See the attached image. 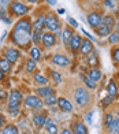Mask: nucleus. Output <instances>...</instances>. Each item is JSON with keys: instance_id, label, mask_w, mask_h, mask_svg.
<instances>
[{"instance_id": "53", "label": "nucleus", "mask_w": 119, "mask_h": 134, "mask_svg": "<svg viewBox=\"0 0 119 134\" xmlns=\"http://www.w3.org/2000/svg\"><path fill=\"white\" fill-rule=\"evenodd\" d=\"M27 2H30V3H37L38 0H27Z\"/></svg>"}, {"instance_id": "37", "label": "nucleus", "mask_w": 119, "mask_h": 134, "mask_svg": "<svg viewBox=\"0 0 119 134\" xmlns=\"http://www.w3.org/2000/svg\"><path fill=\"white\" fill-rule=\"evenodd\" d=\"M51 78H52V81L55 82V83H60L62 82V75L59 74V72H56V71H52L51 72Z\"/></svg>"}, {"instance_id": "36", "label": "nucleus", "mask_w": 119, "mask_h": 134, "mask_svg": "<svg viewBox=\"0 0 119 134\" xmlns=\"http://www.w3.org/2000/svg\"><path fill=\"white\" fill-rule=\"evenodd\" d=\"M84 83L86 85L89 89H96V82L92 81L89 77H85V78H84Z\"/></svg>"}, {"instance_id": "6", "label": "nucleus", "mask_w": 119, "mask_h": 134, "mask_svg": "<svg viewBox=\"0 0 119 134\" xmlns=\"http://www.w3.org/2000/svg\"><path fill=\"white\" fill-rule=\"evenodd\" d=\"M4 59H7L8 62L13 64V63H15L18 59H19V56H21V53H19V51L18 49H15V48H7V49L4 51Z\"/></svg>"}, {"instance_id": "32", "label": "nucleus", "mask_w": 119, "mask_h": 134, "mask_svg": "<svg viewBox=\"0 0 119 134\" xmlns=\"http://www.w3.org/2000/svg\"><path fill=\"white\" fill-rule=\"evenodd\" d=\"M44 103H45L47 105H53L55 103H58V97L55 96V93H53V94H51V96H48V97H45Z\"/></svg>"}, {"instance_id": "44", "label": "nucleus", "mask_w": 119, "mask_h": 134, "mask_svg": "<svg viewBox=\"0 0 119 134\" xmlns=\"http://www.w3.org/2000/svg\"><path fill=\"white\" fill-rule=\"evenodd\" d=\"M8 3H10V0H0V5H2V7H5Z\"/></svg>"}, {"instance_id": "11", "label": "nucleus", "mask_w": 119, "mask_h": 134, "mask_svg": "<svg viewBox=\"0 0 119 134\" xmlns=\"http://www.w3.org/2000/svg\"><path fill=\"white\" fill-rule=\"evenodd\" d=\"M81 44H82V38L80 37L78 34H73V37H71L70 40V48H71V51L73 52H77L81 48Z\"/></svg>"}, {"instance_id": "25", "label": "nucleus", "mask_w": 119, "mask_h": 134, "mask_svg": "<svg viewBox=\"0 0 119 134\" xmlns=\"http://www.w3.org/2000/svg\"><path fill=\"white\" fill-rule=\"evenodd\" d=\"M88 64L90 67H97L99 66V56L96 53L88 55Z\"/></svg>"}, {"instance_id": "1", "label": "nucleus", "mask_w": 119, "mask_h": 134, "mask_svg": "<svg viewBox=\"0 0 119 134\" xmlns=\"http://www.w3.org/2000/svg\"><path fill=\"white\" fill-rule=\"evenodd\" d=\"M11 37H13L14 44L21 47V48H27V45L30 44L32 41V34L27 30H19V29H14L13 33H11Z\"/></svg>"}, {"instance_id": "4", "label": "nucleus", "mask_w": 119, "mask_h": 134, "mask_svg": "<svg viewBox=\"0 0 119 134\" xmlns=\"http://www.w3.org/2000/svg\"><path fill=\"white\" fill-rule=\"evenodd\" d=\"M10 10L14 15H18V16H22V15H26L29 13V7L25 4H22L19 2H13L10 3Z\"/></svg>"}, {"instance_id": "5", "label": "nucleus", "mask_w": 119, "mask_h": 134, "mask_svg": "<svg viewBox=\"0 0 119 134\" xmlns=\"http://www.w3.org/2000/svg\"><path fill=\"white\" fill-rule=\"evenodd\" d=\"M74 100L78 105H85L86 103L89 101V93L88 90L84 88H78L74 93Z\"/></svg>"}, {"instance_id": "41", "label": "nucleus", "mask_w": 119, "mask_h": 134, "mask_svg": "<svg viewBox=\"0 0 119 134\" xmlns=\"http://www.w3.org/2000/svg\"><path fill=\"white\" fill-rule=\"evenodd\" d=\"M92 118H93V111H90V112H89V114L86 115V122H88L89 125L92 123Z\"/></svg>"}, {"instance_id": "33", "label": "nucleus", "mask_w": 119, "mask_h": 134, "mask_svg": "<svg viewBox=\"0 0 119 134\" xmlns=\"http://www.w3.org/2000/svg\"><path fill=\"white\" fill-rule=\"evenodd\" d=\"M36 70V60L33 59H29L26 62V71L27 72H33Z\"/></svg>"}, {"instance_id": "40", "label": "nucleus", "mask_w": 119, "mask_h": 134, "mask_svg": "<svg viewBox=\"0 0 119 134\" xmlns=\"http://www.w3.org/2000/svg\"><path fill=\"white\" fill-rule=\"evenodd\" d=\"M67 21H69V23H70V25L73 26V27H78V22H77L74 18H69Z\"/></svg>"}, {"instance_id": "54", "label": "nucleus", "mask_w": 119, "mask_h": 134, "mask_svg": "<svg viewBox=\"0 0 119 134\" xmlns=\"http://www.w3.org/2000/svg\"><path fill=\"white\" fill-rule=\"evenodd\" d=\"M116 32L119 33V23H118V25H116Z\"/></svg>"}, {"instance_id": "23", "label": "nucleus", "mask_w": 119, "mask_h": 134, "mask_svg": "<svg viewBox=\"0 0 119 134\" xmlns=\"http://www.w3.org/2000/svg\"><path fill=\"white\" fill-rule=\"evenodd\" d=\"M73 130H74V134H88V129H86V126L84 123H75L74 127H73Z\"/></svg>"}, {"instance_id": "13", "label": "nucleus", "mask_w": 119, "mask_h": 134, "mask_svg": "<svg viewBox=\"0 0 119 134\" xmlns=\"http://www.w3.org/2000/svg\"><path fill=\"white\" fill-rule=\"evenodd\" d=\"M80 51L82 55H90L93 52V44H92V41L90 40H85V41H82V44H81V48H80Z\"/></svg>"}, {"instance_id": "51", "label": "nucleus", "mask_w": 119, "mask_h": 134, "mask_svg": "<svg viewBox=\"0 0 119 134\" xmlns=\"http://www.w3.org/2000/svg\"><path fill=\"white\" fill-rule=\"evenodd\" d=\"M3 78H4V72H3L2 70H0V81H2V80H3Z\"/></svg>"}, {"instance_id": "42", "label": "nucleus", "mask_w": 119, "mask_h": 134, "mask_svg": "<svg viewBox=\"0 0 119 134\" xmlns=\"http://www.w3.org/2000/svg\"><path fill=\"white\" fill-rule=\"evenodd\" d=\"M105 5H107V7H110V8H112L115 5V3H114V0H105Z\"/></svg>"}, {"instance_id": "3", "label": "nucleus", "mask_w": 119, "mask_h": 134, "mask_svg": "<svg viewBox=\"0 0 119 134\" xmlns=\"http://www.w3.org/2000/svg\"><path fill=\"white\" fill-rule=\"evenodd\" d=\"M45 26L49 30L55 32V36H59V27H60V23H59V19L53 15V14H48L45 16Z\"/></svg>"}, {"instance_id": "19", "label": "nucleus", "mask_w": 119, "mask_h": 134, "mask_svg": "<svg viewBox=\"0 0 119 134\" xmlns=\"http://www.w3.org/2000/svg\"><path fill=\"white\" fill-rule=\"evenodd\" d=\"M88 77L90 78L92 81H94V82L97 83L100 80H101V72H100V70H99V69H92L90 71H89Z\"/></svg>"}, {"instance_id": "56", "label": "nucleus", "mask_w": 119, "mask_h": 134, "mask_svg": "<svg viewBox=\"0 0 119 134\" xmlns=\"http://www.w3.org/2000/svg\"><path fill=\"white\" fill-rule=\"evenodd\" d=\"M118 8H119V5H118Z\"/></svg>"}, {"instance_id": "24", "label": "nucleus", "mask_w": 119, "mask_h": 134, "mask_svg": "<svg viewBox=\"0 0 119 134\" xmlns=\"http://www.w3.org/2000/svg\"><path fill=\"white\" fill-rule=\"evenodd\" d=\"M103 25H105V26H108L110 29H112L115 26V18L112 15H105L103 18Z\"/></svg>"}, {"instance_id": "50", "label": "nucleus", "mask_w": 119, "mask_h": 134, "mask_svg": "<svg viewBox=\"0 0 119 134\" xmlns=\"http://www.w3.org/2000/svg\"><path fill=\"white\" fill-rule=\"evenodd\" d=\"M48 3H49L51 5H53V4H56V0H48Z\"/></svg>"}, {"instance_id": "9", "label": "nucleus", "mask_w": 119, "mask_h": 134, "mask_svg": "<svg viewBox=\"0 0 119 134\" xmlns=\"http://www.w3.org/2000/svg\"><path fill=\"white\" fill-rule=\"evenodd\" d=\"M43 45L47 48H51L52 45H55L56 42V36H53L52 33H43V38H41Z\"/></svg>"}, {"instance_id": "21", "label": "nucleus", "mask_w": 119, "mask_h": 134, "mask_svg": "<svg viewBox=\"0 0 119 134\" xmlns=\"http://www.w3.org/2000/svg\"><path fill=\"white\" fill-rule=\"evenodd\" d=\"M71 37H73V32H71V29L66 27V29L63 30V33H62V38H63L64 45H69V44H70Z\"/></svg>"}, {"instance_id": "14", "label": "nucleus", "mask_w": 119, "mask_h": 134, "mask_svg": "<svg viewBox=\"0 0 119 134\" xmlns=\"http://www.w3.org/2000/svg\"><path fill=\"white\" fill-rule=\"evenodd\" d=\"M44 26H45V16H44V15H38L37 19H36L34 23H33L34 32H43Z\"/></svg>"}, {"instance_id": "27", "label": "nucleus", "mask_w": 119, "mask_h": 134, "mask_svg": "<svg viewBox=\"0 0 119 134\" xmlns=\"http://www.w3.org/2000/svg\"><path fill=\"white\" fill-rule=\"evenodd\" d=\"M34 81L37 83H40V85H47L48 83V78H45L41 72H36L34 74Z\"/></svg>"}, {"instance_id": "2", "label": "nucleus", "mask_w": 119, "mask_h": 134, "mask_svg": "<svg viewBox=\"0 0 119 134\" xmlns=\"http://www.w3.org/2000/svg\"><path fill=\"white\" fill-rule=\"evenodd\" d=\"M22 101V93L19 90H13L8 94V111L10 114L16 115L18 114V107Z\"/></svg>"}, {"instance_id": "47", "label": "nucleus", "mask_w": 119, "mask_h": 134, "mask_svg": "<svg viewBox=\"0 0 119 134\" xmlns=\"http://www.w3.org/2000/svg\"><path fill=\"white\" fill-rule=\"evenodd\" d=\"M64 13H66V10H64V8H59V10H58V14H60V15L64 14Z\"/></svg>"}, {"instance_id": "26", "label": "nucleus", "mask_w": 119, "mask_h": 134, "mask_svg": "<svg viewBox=\"0 0 119 134\" xmlns=\"http://www.w3.org/2000/svg\"><path fill=\"white\" fill-rule=\"evenodd\" d=\"M2 134H19V131H18L16 126L14 125H7L4 127V130L2 131Z\"/></svg>"}, {"instance_id": "34", "label": "nucleus", "mask_w": 119, "mask_h": 134, "mask_svg": "<svg viewBox=\"0 0 119 134\" xmlns=\"http://www.w3.org/2000/svg\"><path fill=\"white\" fill-rule=\"evenodd\" d=\"M112 122H114V116H112V114H105V118H104V125L107 129H110V126L112 125Z\"/></svg>"}, {"instance_id": "30", "label": "nucleus", "mask_w": 119, "mask_h": 134, "mask_svg": "<svg viewBox=\"0 0 119 134\" xmlns=\"http://www.w3.org/2000/svg\"><path fill=\"white\" fill-rule=\"evenodd\" d=\"M110 131L112 134H119V118L118 119H114L112 125L110 126Z\"/></svg>"}, {"instance_id": "45", "label": "nucleus", "mask_w": 119, "mask_h": 134, "mask_svg": "<svg viewBox=\"0 0 119 134\" xmlns=\"http://www.w3.org/2000/svg\"><path fill=\"white\" fill-rule=\"evenodd\" d=\"M4 13H5V11H4V8H2V10H0V19H3V18H4Z\"/></svg>"}, {"instance_id": "28", "label": "nucleus", "mask_w": 119, "mask_h": 134, "mask_svg": "<svg viewBox=\"0 0 119 134\" xmlns=\"http://www.w3.org/2000/svg\"><path fill=\"white\" fill-rule=\"evenodd\" d=\"M0 70L3 72H7V71L11 70V63L7 59H0Z\"/></svg>"}, {"instance_id": "17", "label": "nucleus", "mask_w": 119, "mask_h": 134, "mask_svg": "<svg viewBox=\"0 0 119 134\" xmlns=\"http://www.w3.org/2000/svg\"><path fill=\"white\" fill-rule=\"evenodd\" d=\"M37 94L38 96H41V97H48V96H51V94H53V89L51 88V86H41V88H38L37 89Z\"/></svg>"}, {"instance_id": "38", "label": "nucleus", "mask_w": 119, "mask_h": 134, "mask_svg": "<svg viewBox=\"0 0 119 134\" xmlns=\"http://www.w3.org/2000/svg\"><path fill=\"white\" fill-rule=\"evenodd\" d=\"M112 101H114V97H111V96H107V97H104V99L101 100V104H103V107H107L108 104H111Z\"/></svg>"}, {"instance_id": "15", "label": "nucleus", "mask_w": 119, "mask_h": 134, "mask_svg": "<svg viewBox=\"0 0 119 134\" xmlns=\"http://www.w3.org/2000/svg\"><path fill=\"white\" fill-rule=\"evenodd\" d=\"M14 29H19V30H27V32H30L32 29V23L29 19H21L15 23V27Z\"/></svg>"}, {"instance_id": "49", "label": "nucleus", "mask_w": 119, "mask_h": 134, "mask_svg": "<svg viewBox=\"0 0 119 134\" xmlns=\"http://www.w3.org/2000/svg\"><path fill=\"white\" fill-rule=\"evenodd\" d=\"M2 21H3V22H5V23H10V22H11V21L8 19V18H5V16L3 18V19H2Z\"/></svg>"}, {"instance_id": "22", "label": "nucleus", "mask_w": 119, "mask_h": 134, "mask_svg": "<svg viewBox=\"0 0 119 134\" xmlns=\"http://www.w3.org/2000/svg\"><path fill=\"white\" fill-rule=\"evenodd\" d=\"M33 122H34V125L37 127H44L45 122H47V118L44 116V115H34V116H33Z\"/></svg>"}, {"instance_id": "8", "label": "nucleus", "mask_w": 119, "mask_h": 134, "mask_svg": "<svg viewBox=\"0 0 119 134\" xmlns=\"http://www.w3.org/2000/svg\"><path fill=\"white\" fill-rule=\"evenodd\" d=\"M25 104L30 108H43V101H41L37 96H27L25 100Z\"/></svg>"}, {"instance_id": "10", "label": "nucleus", "mask_w": 119, "mask_h": 134, "mask_svg": "<svg viewBox=\"0 0 119 134\" xmlns=\"http://www.w3.org/2000/svg\"><path fill=\"white\" fill-rule=\"evenodd\" d=\"M52 62L58 64V66H69L70 64V59L66 56V55H53L52 56Z\"/></svg>"}, {"instance_id": "46", "label": "nucleus", "mask_w": 119, "mask_h": 134, "mask_svg": "<svg viewBox=\"0 0 119 134\" xmlns=\"http://www.w3.org/2000/svg\"><path fill=\"white\" fill-rule=\"evenodd\" d=\"M5 97H7V94H5V92H0V99H5Z\"/></svg>"}, {"instance_id": "35", "label": "nucleus", "mask_w": 119, "mask_h": 134, "mask_svg": "<svg viewBox=\"0 0 119 134\" xmlns=\"http://www.w3.org/2000/svg\"><path fill=\"white\" fill-rule=\"evenodd\" d=\"M41 38H43V33L41 32H34L32 34V41L34 42V44H38V42L41 41Z\"/></svg>"}, {"instance_id": "57", "label": "nucleus", "mask_w": 119, "mask_h": 134, "mask_svg": "<svg viewBox=\"0 0 119 134\" xmlns=\"http://www.w3.org/2000/svg\"><path fill=\"white\" fill-rule=\"evenodd\" d=\"M23 134H25V133H23Z\"/></svg>"}, {"instance_id": "31", "label": "nucleus", "mask_w": 119, "mask_h": 134, "mask_svg": "<svg viewBox=\"0 0 119 134\" xmlns=\"http://www.w3.org/2000/svg\"><path fill=\"white\" fill-rule=\"evenodd\" d=\"M108 41H110V44H118V42H119V33H118V32L110 33Z\"/></svg>"}, {"instance_id": "55", "label": "nucleus", "mask_w": 119, "mask_h": 134, "mask_svg": "<svg viewBox=\"0 0 119 134\" xmlns=\"http://www.w3.org/2000/svg\"><path fill=\"white\" fill-rule=\"evenodd\" d=\"M118 77H119V71H118Z\"/></svg>"}, {"instance_id": "7", "label": "nucleus", "mask_w": 119, "mask_h": 134, "mask_svg": "<svg viewBox=\"0 0 119 134\" xmlns=\"http://www.w3.org/2000/svg\"><path fill=\"white\" fill-rule=\"evenodd\" d=\"M88 22H89V25H90L92 27L96 29L97 26H100L103 23V16L97 14V13H90L88 15Z\"/></svg>"}, {"instance_id": "20", "label": "nucleus", "mask_w": 119, "mask_h": 134, "mask_svg": "<svg viewBox=\"0 0 119 134\" xmlns=\"http://www.w3.org/2000/svg\"><path fill=\"white\" fill-rule=\"evenodd\" d=\"M96 33L100 36V37H105V36H110V33H111V29L108 27V26H105V25H100V26H97L96 27Z\"/></svg>"}, {"instance_id": "39", "label": "nucleus", "mask_w": 119, "mask_h": 134, "mask_svg": "<svg viewBox=\"0 0 119 134\" xmlns=\"http://www.w3.org/2000/svg\"><path fill=\"white\" fill-rule=\"evenodd\" d=\"M112 59H114L115 63H119V48H115L112 51Z\"/></svg>"}, {"instance_id": "43", "label": "nucleus", "mask_w": 119, "mask_h": 134, "mask_svg": "<svg viewBox=\"0 0 119 134\" xmlns=\"http://www.w3.org/2000/svg\"><path fill=\"white\" fill-rule=\"evenodd\" d=\"M82 33H84V34H85V36H86V37H88L89 40H90V41H93V40H94V38L92 37V34H90V33H88L85 29H82Z\"/></svg>"}, {"instance_id": "48", "label": "nucleus", "mask_w": 119, "mask_h": 134, "mask_svg": "<svg viewBox=\"0 0 119 134\" xmlns=\"http://www.w3.org/2000/svg\"><path fill=\"white\" fill-rule=\"evenodd\" d=\"M60 134H71V131H70V130H67V129H64Z\"/></svg>"}, {"instance_id": "52", "label": "nucleus", "mask_w": 119, "mask_h": 134, "mask_svg": "<svg viewBox=\"0 0 119 134\" xmlns=\"http://www.w3.org/2000/svg\"><path fill=\"white\" fill-rule=\"evenodd\" d=\"M3 122H4V118H3V115H0V126H2Z\"/></svg>"}, {"instance_id": "18", "label": "nucleus", "mask_w": 119, "mask_h": 134, "mask_svg": "<svg viewBox=\"0 0 119 134\" xmlns=\"http://www.w3.org/2000/svg\"><path fill=\"white\" fill-rule=\"evenodd\" d=\"M45 129L49 134H58V126L52 119H47L45 122Z\"/></svg>"}, {"instance_id": "29", "label": "nucleus", "mask_w": 119, "mask_h": 134, "mask_svg": "<svg viewBox=\"0 0 119 134\" xmlns=\"http://www.w3.org/2000/svg\"><path fill=\"white\" fill-rule=\"evenodd\" d=\"M30 56H32V59H33V60H36V62H37V60L40 59L41 53H40V49H38L37 47L30 48Z\"/></svg>"}, {"instance_id": "16", "label": "nucleus", "mask_w": 119, "mask_h": 134, "mask_svg": "<svg viewBox=\"0 0 119 134\" xmlns=\"http://www.w3.org/2000/svg\"><path fill=\"white\" fill-rule=\"evenodd\" d=\"M107 92H108V96H111V97H116L118 96V86H116V83H115V81H110L108 82V85H107Z\"/></svg>"}, {"instance_id": "12", "label": "nucleus", "mask_w": 119, "mask_h": 134, "mask_svg": "<svg viewBox=\"0 0 119 134\" xmlns=\"http://www.w3.org/2000/svg\"><path fill=\"white\" fill-rule=\"evenodd\" d=\"M58 105L59 108L62 109L64 112H71L73 111V105H71V103L69 100H66L64 97H60V99H58Z\"/></svg>"}]
</instances>
